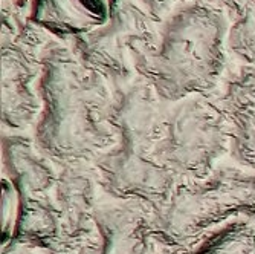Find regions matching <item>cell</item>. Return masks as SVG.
Returning <instances> with one entry per match:
<instances>
[{"instance_id":"6da1fadb","label":"cell","mask_w":255,"mask_h":254,"mask_svg":"<svg viewBox=\"0 0 255 254\" xmlns=\"http://www.w3.org/2000/svg\"><path fill=\"white\" fill-rule=\"evenodd\" d=\"M38 94L41 112L31 135L55 163L95 166L117 144V87L86 66L69 43L54 38L44 46Z\"/></svg>"},{"instance_id":"7a4b0ae2","label":"cell","mask_w":255,"mask_h":254,"mask_svg":"<svg viewBox=\"0 0 255 254\" xmlns=\"http://www.w3.org/2000/svg\"><path fill=\"white\" fill-rule=\"evenodd\" d=\"M228 29L214 0L179 8L162 21L156 46L137 63V78L164 103L217 94L229 71Z\"/></svg>"},{"instance_id":"3957f363","label":"cell","mask_w":255,"mask_h":254,"mask_svg":"<svg viewBox=\"0 0 255 254\" xmlns=\"http://www.w3.org/2000/svg\"><path fill=\"white\" fill-rule=\"evenodd\" d=\"M164 109L165 103L141 78L118 87L113 109L117 144L94 166L103 193L144 202L156 216L179 187L157 158Z\"/></svg>"},{"instance_id":"277c9868","label":"cell","mask_w":255,"mask_h":254,"mask_svg":"<svg viewBox=\"0 0 255 254\" xmlns=\"http://www.w3.org/2000/svg\"><path fill=\"white\" fill-rule=\"evenodd\" d=\"M255 224V169L220 163L206 179L176 189L154 221L157 247L185 250L231 221Z\"/></svg>"},{"instance_id":"5b68a950","label":"cell","mask_w":255,"mask_h":254,"mask_svg":"<svg viewBox=\"0 0 255 254\" xmlns=\"http://www.w3.org/2000/svg\"><path fill=\"white\" fill-rule=\"evenodd\" d=\"M231 147L233 127L216 94L165 103L157 158L179 187L206 179Z\"/></svg>"},{"instance_id":"8992f818","label":"cell","mask_w":255,"mask_h":254,"mask_svg":"<svg viewBox=\"0 0 255 254\" xmlns=\"http://www.w3.org/2000/svg\"><path fill=\"white\" fill-rule=\"evenodd\" d=\"M2 166L18 199L12 238L51 251L57 230L60 164L40 152L28 133L2 136Z\"/></svg>"},{"instance_id":"52a82bcc","label":"cell","mask_w":255,"mask_h":254,"mask_svg":"<svg viewBox=\"0 0 255 254\" xmlns=\"http://www.w3.org/2000/svg\"><path fill=\"white\" fill-rule=\"evenodd\" d=\"M160 25L137 0H124L106 25L69 44L86 66L118 89L137 78L136 66L156 46Z\"/></svg>"},{"instance_id":"ba28073f","label":"cell","mask_w":255,"mask_h":254,"mask_svg":"<svg viewBox=\"0 0 255 254\" xmlns=\"http://www.w3.org/2000/svg\"><path fill=\"white\" fill-rule=\"evenodd\" d=\"M54 37L29 18L2 32V132L31 135L41 112V52Z\"/></svg>"},{"instance_id":"9c48e42d","label":"cell","mask_w":255,"mask_h":254,"mask_svg":"<svg viewBox=\"0 0 255 254\" xmlns=\"http://www.w3.org/2000/svg\"><path fill=\"white\" fill-rule=\"evenodd\" d=\"M98 239L77 254H153L156 215L148 205L101 193L95 210Z\"/></svg>"},{"instance_id":"30bf717a","label":"cell","mask_w":255,"mask_h":254,"mask_svg":"<svg viewBox=\"0 0 255 254\" xmlns=\"http://www.w3.org/2000/svg\"><path fill=\"white\" fill-rule=\"evenodd\" d=\"M216 95L233 127L229 156L255 169V63L229 69Z\"/></svg>"},{"instance_id":"8fae6325","label":"cell","mask_w":255,"mask_h":254,"mask_svg":"<svg viewBox=\"0 0 255 254\" xmlns=\"http://www.w3.org/2000/svg\"><path fill=\"white\" fill-rule=\"evenodd\" d=\"M124 0H32L31 20L54 38L69 43L112 18Z\"/></svg>"},{"instance_id":"7c38bea8","label":"cell","mask_w":255,"mask_h":254,"mask_svg":"<svg viewBox=\"0 0 255 254\" xmlns=\"http://www.w3.org/2000/svg\"><path fill=\"white\" fill-rule=\"evenodd\" d=\"M153 254H255V224L245 219L231 221L191 248L171 250L156 244Z\"/></svg>"},{"instance_id":"4fadbf2b","label":"cell","mask_w":255,"mask_h":254,"mask_svg":"<svg viewBox=\"0 0 255 254\" xmlns=\"http://www.w3.org/2000/svg\"><path fill=\"white\" fill-rule=\"evenodd\" d=\"M223 9L228 29V49L240 64L255 63V0H214Z\"/></svg>"},{"instance_id":"5bb4252c","label":"cell","mask_w":255,"mask_h":254,"mask_svg":"<svg viewBox=\"0 0 255 254\" xmlns=\"http://www.w3.org/2000/svg\"><path fill=\"white\" fill-rule=\"evenodd\" d=\"M32 0H2V32L15 31L31 17Z\"/></svg>"},{"instance_id":"9a60e30c","label":"cell","mask_w":255,"mask_h":254,"mask_svg":"<svg viewBox=\"0 0 255 254\" xmlns=\"http://www.w3.org/2000/svg\"><path fill=\"white\" fill-rule=\"evenodd\" d=\"M137 2L154 18H157L159 21H164L170 14H173L179 8L194 2H202V0H137Z\"/></svg>"},{"instance_id":"2e32d148","label":"cell","mask_w":255,"mask_h":254,"mask_svg":"<svg viewBox=\"0 0 255 254\" xmlns=\"http://www.w3.org/2000/svg\"><path fill=\"white\" fill-rule=\"evenodd\" d=\"M2 254H54V253L38 245L12 238L11 241L2 244Z\"/></svg>"}]
</instances>
